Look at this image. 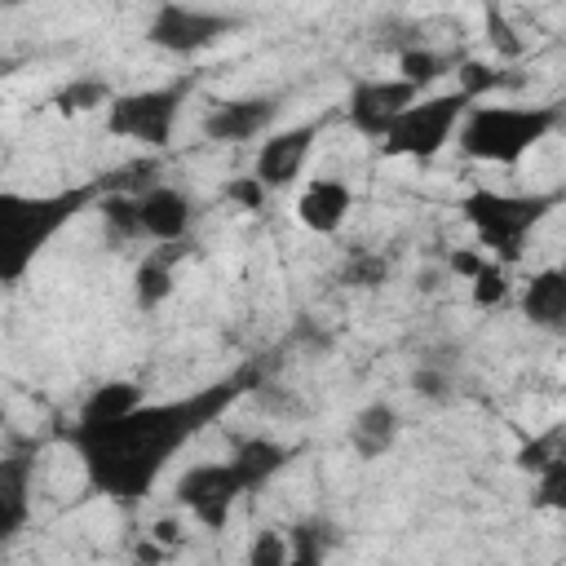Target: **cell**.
I'll return each mask as SVG.
<instances>
[{
  "label": "cell",
  "instance_id": "cell-24",
  "mask_svg": "<svg viewBox=\"0 0 566 566\" xmlns=\"http://www.w3.org/2000/svg\"><path fill=\"white\" fill-rule=\"evenodd\" d=\"M469 283H473V305H478V310H495V305H504L509 292H513V283H509V265H500L495 256H486Z\"/></svg>",
  "mask_w": 566,
  "mask_h": 566
},
{
  "label": "cell",
  "instance_id": "cell-15",
  "mask_svg": "<svg viewBox=\"0 0 566 566\" xmlns=\"http://www.w3.org/2000/svg\"><path fill=\"white\" fill-rule=\"evenodd\" d=\"M292 455H296V447H287V442H279V438H265V433H248V438H234V447H230V469L239 473L243 491L252 495V491L270 486V482L292 464Z\"/></svg>",
  "mask_w": 566,
  "mask_h": 566
},
{
  "label": "cell",
  "instance_id": "cell-23",
  "mask_svg": "<svg viewBox=\"0 0 566 566\" xmlns=\"http://www.w3.org/2000/svg\"><path fill=\"white\" fill-rule=\"evenodd\" d=\"M97 212H102V221H106V230H111L115 239H142V221H137L133 190H111V195H102Z\"/></svg>",
  "mask_w": 566,
  "mask_h": 566
},
{
  "label": "cell",
  "instance_id": "cell-7",
  "mask_svg": "<svg viewBox=\"0 0 566 566\" xmlns=\"http://www.w3.org/2000/svg\"><path fill=\"white\" fill-rule=\"evenodd\" d=\"M243 27L239 13L226 9H199V4H181V0H164L150 22H146V44L172 57H199L212 44H221L226 35H234Z\"/></svg>",
  "mask_w": 566,
  "mask_h": 566
},
{
  "label": "cell",
  "instance_id": "cell-27",
  "mask_svg": "<svg viewBox=\"0 0 566 566\" xmlns=\"http://www.w3.org/2000/svg\"><path fill=\"white\" fill-rule=\"evenodd\" d=\"M221 195H226V203H234L239 212H261V208H265V199H270V190H265L252 172L230 177V181L221 186Z\"/></svg>",
  "mask_w": 566,
  "mask_h": 566
},
{
  "label": "cell",
  "instance_id": "cell-10",
  "mask_svg": "<svg viewBox=\"0 0 566 566\" xmlns=\"http://www.w3.org/2000/svg\"><path fill=\"white\" fill-rule=\"evenodd\" d=\"M318 133H323V115H318V119L287 124V128H270V133H265V142L256 146L252 177H256L270 195H274V190H287V186L305 172V164H310V155H314Z\"/></svg>",
  "mask_w": 566,
  "mask_h": 566
},
{
  "label": "cell",
  "instance_id": "cell-9",
  "mask_svg": "<svg viewBox=\"0 0 566 566\" xmlns=\"http://www.w3.org/2000/svg\"><path fill=\"white\" fill-rule=\"evenodd\" d=\"M420 97L416 84H407L402 75H376V80H354L349 97H345V119L358 137L380 142L389 133V124Z\"/></svg>",
  "mask_w": 566,
  "mask_h": 566
},
{
  "label": "cell",
  "instance_id": "cell-4",
  "mask_svg": "<svg viewBox=\"0 0 566 566\" xmlns=\"http://www.w3.org/2000/svg\"><path fill=\"white\" fill-rule=\"evenodd\" d=\"M562 203V195H513V190H491V186H473L460 199V217L469 221V230L478 234L482 248L495 252L500 265H517L531 234L544 226V217Z\"/></svg>",
  "mask_w": 566,
  "mask_h": 566
},
{
  "label": "cell",
  "instance_id": "cell-14",
  "mask_svg": "<svg viewBox=\"0 0 566 566\" xmlns=\"http://www.w3.org/2000/svg\"><path fill=\"white\" fill-rule=\"evenodd\" d=\"M296 221L310 230V234H336L345 221H349V212H354V186L349 181H340V177H314V181H305V190L296 195Z\"/></svg>",
  "mask_w": 566,
  "mask_h": 566
},
{
  "label": "cell",
  "instance_id": "cell-1",
  "mask_svg": "<svg viewBox=\"0 0 566 566\" xmlns=\"http://www.w3.org/2000/svg\"><path fill=\"white\" fill-rule=\"evenodd\" d=\"M261 385V367H234L230 376L190 389L181 398H142L137 407L97 420V424H71L66 442L75 447L84 478L97 495L115 500V504H137L155 491V482L164 478V469L208 429L217 424L243 394H252Z\"/></svg>",
  "mask_w": 566,
  "mask_h": 566
},
{
  "label": "cell",
  "instance_id": "cell-31",
  "mask_svg": "<svg viewBox=\"0 0 566 566\" xmlns=\"http://www.w3.org/2000/svg\"><path fill=\"white\" fill-rule=\"evenodd\" d=\"M553 455H562V433L531 438V447H522V451H517V464H522V469H531V473H539Z\"/></svg>",
  "mask_w": 566,
  "mask_h": 566
},
{
  "label": "cell",
  "instance_id": "cell-2",
  "mask_svg": "<svg viewBox=\"0 0 566 566\" xmlns=\"http://www.w3.org/2000/svg\"><path fill=\"white\" fill-rule=\"evenodd\" d=\"M97 199V186H71L49 195L0 190V287L27 279L35 256Z\"/></svg>",
  "mask_w": 566,
  "mask_h": 566
},
{
  "label": "cell",
  "instance_id": "cell-32",
  "mask_svg": "<svg viewBox=\"0 0 566 566\" xmlns=\"http://www.w3.org/2000/svg\"><path fill=\"white\" fill-rule=\"evenodd\" d=\"M411 389L420 394V398H447V389H451V376L442 371V367H433V363H424V367H416V376H411Z\"/></svg>",
  "mask_w": 566,
  "mask_h": 566
},
{
  "label": "cell",
  "instance_id": "cell-25",
  "mask_svg": "<svg viewBox=\"0 0 566 566\" xmlns=\"http://www.w3.org/2000/svg\"><path fill=\"white\" fill-rule=\"evenodd\" d=\"M486 40H491L495 57H504V62H517V57L526 53V44H522V40H517V31L509 27V18H504L500 0H486Z\"/></svg>",
  "mask_w": 566,
  "mask_h": 566
},
{
  "label": "cell",
  "instance_id": "cell-33",
  "mask_svg": "<svg viewBox=\"0 0 566 566\" xmlns=\"http://www.w3.org/2000/svg\"><path fill=\"white\" fill-rule=\"evenodd\" d=\"M150 539H155L159 548H177V544H181V517H172V513H168V517H155V522H150Z\"/></svg>",
  "mask_w": 566,
  "mask_h": 566
},
{
  "label": "cell",
  "instance_id": "cell-12",
  "mask_svg": "<svg viewBox=\"0 0 566 566\" xmlns=\"http://www.w3.org/2000/svg\"><path fill=\"white\" fill-rule=\"evenodd\" d=\"M133 203H137L142 234L155 243H186L199 217L195 199L181 186H164V181H146L142 190H133Z\"/></svg>",
  "mask_w": 566,
  "mask_h": 566
},
{
  "label": "cell",
  "instance_id": "cell-22",
  "mask_svg": "<svg viewBox=\"0 0 566 566\" xmlns=\"http://www.w3.org/2000/svg\"><path fill=\"white\" fill-rule=\"evenodd\" d=\"M447 57L438 53V49H429V44H411V49H402L398 53V75L407 80V84H416L420 93L429 88V84H438L442 75H447Z\"/></svg>",
  "mask_w": 566,
  "mask_h": 566
},
{
  "label": "cell",
  "instance_id": "cell-36",
  "mask_svg": "<svg viewBox=\"0 0 566 566\" xmlns=\"http://www.w3.org/2000/svg\"><path fill=\"white\" fill-rule=\"evenodd\" d=\"M0 4H4V0H0Z\"/></svg>",
  "mask_w": 566,
  "mask_h": 566
},
{
  "label": "cell",
  "instance_id": "cell-11",
  "mask_svg": "<svg viewBox=\"0 0 566 566\" xmlns=\"http://www.w3.org/2000/svg\"><path fill=\"white\" fill-rule=\"evenodd\" d=\"M274 119H279V97H270V93L221 97L203 115V137L221 142V146H243V142L265 137L274 128Z\"/></svg>",
  "mask_w": 566,
  "mask_h": 566
},
{
  "label": "cell",
  "instance_id": "cell-26",
  "mask_svg": "<svg viewBox=\"0 0 566 566\" xmlns=\"http://www.w3.org/2000/svg\"><path fill=\"white\" fill-rule=\"evenodd\" d=\"M504 80H509V75L500 71V62L491 66V62H473V57H469V62H460V84H455V88H460V93H469V97L478 102V97L495 93Z\"/></svg>",
  "mask_w": 566,
  "mask_h": 566
},
{
  "label": "cell",
  "instance_id": "cell-21",
  "mask_svg": "<svg viewBox=\"0 0 566 566\" xmlns=\"http://www.w3.org/2000/svg\"><path fill=\"white\" fill-rule=\"evenodd\" d=\"M115 97V88L102 80V75H71L57 93H53V111L57 115H84V111H97Z\"/></svg>",
  "mask_w": 566,
  "mask_h": 566
},
{
  "label": "cell",
  "instance_id": "cell-13",
  "mask_svg": "<svg viewBox=\"0 0 566 566\" xmlns=\"http://www.w3.org/2000/svg\"><path fill=\"white\" fill-rule=\"evenodd\" d=\"M31 482H35V447L22 442L0 455V544L22 535L31 522Z\"/></svg>",
  "mask_w": 566,
  "mask_h": 566
},
{
  "label": "cell",
  "instance_id": "cell-16",
  "mask_svg": "<svg viewBox=\"0 0 566 566\" xmlns=\"http://www.w3.org/2000/svg\"><path fill=\"white\" fill-rule=\"evenodd\" d=\"M522 318L544 332L566 327V270L562 265L531 270V279L522 283Z\"/></svg>",
  "mask_w": 566,
  "mask_h": 566
},
{
  "label": "cell",
  "instance_id": "cell-30",
  "mask_svg": "<svg viewBox=\"0 0 566 566\" xmlns=\"http://www.w3.org/2000/svg\"><path fill=\"white\" fill-rule=\"evenodd\" d=\"M248 562H252V566H283V562H292L287 535H283V531H261V535L252 539V548H248Z\"/></svg>",
  "mask_w": 566,
  "mask_h": 566
},
{
  "label": "cell",
  "instance_id": "cell-3",
  "mask_svg": "<svg viewBox=\"0 0 566 566\" xmlns=\"http://www.w3.org/2000/svg\"><path fill=\"white\" fill-rule=\"evenodd\" d=\"M562 124L557 106H517V102H469L464 119L455 124L460 133V155L473 164H495L513 168L522 164L539 142H548Z\"/></svg>",
  "mask_w": 566,
  "mask_h": 566
},
{
  "label": "cell",
  "instance_id": "cell-28",
  "mask_svg": "<svg viewBox=\"0 0 566 566\" xmlns=\"http://www.w3.org/2000/svg\"><path fill=\"white\" fill-rule=\"evenodd\" d=\"M535 495H539V504H548V509H562V504H566V455H553V460L535 473Z\"/></svg>",
  "mask_w": 566,
  "mask_h": 566
},
{
  "label": "cell",
  "instance_id": "cell-34",
  "mask_svg": "<svg viewBox=\"0 0 566 566\" xmlns=\"http://www.w3.org/2000/svg\"><path fill=\"white\" fill-rule=\"evenodd\" d=\"M482 261H486V256H482V252H473V248H455V252L447 256V265H451V274H460V279H473Z\"/></svg>",
  "mask_w": 566,
  "mask_h": 566
},
{
  "label": "cell",
  "instance_id": "cell-35",
  "mask_svg": "<svg viewBox=\"0 0 566 566\" xmlns=\"http://www.w3.org/2000/svg\"><path fill=\"white\" fill-rule=\"evenodd\" d=\"M4 4H13V0H4Z\"/></svg>",
  "mask_w": 566,
  "mask_h": 566
},
{
  "label": "cell",
  "instance_id": "cell-8",
  "mask_svg": "<svg viewBox=\"0 0 566 566\" xmlns=\"http://www.w3.org/2000/svg\"><path fill=\"white\" fill-rule=\"evenodd\" d=\"M243 482L239 473L230 469V460H203V464H190L177 486H172V500L186 517H195L203 531H221L234 513V504L243 500Z\"/></svg>",
  "mask_w": 566,
  "mask_h": 566
},
{
  "label": "cell",
  "instance_id": "cell-17",
  "mask_svg": "<svg viewBox=\"0 0 566 566\" xmlns=\"http://www.w3.org/2000/svg\"><path fill=\"white\" fill-rule=\"evenodd\" d=\"M398 433H402V411L394 402H385V398L358 407L354 420H349V447L363 460H380L385 451H394Z\"/></svg>",
  "mask_w": 566,
  "mask_h": 566
},
{
  "label": "cell",
  "instance_id": "cell-6",
  "mask_svg": "<svg viewBox=\"0 0 566 566\" xmlns=\"http://www.w3.org/2000/svg\"><path fill=\"white\" fill-rule=\"evenodd\" d=\"M186 93H190L186 80L115 93V97L106 102V133H111V137H124V142H137V146H146V150H164V146L172 142L177 119H181Z\"/></svg>",
  "mask_w": 566,
  "mask_h": 566
},
{
  "label": "cell",
  "instance_id": "cell-20",
  "mask_svg": "<svg viewBox=\"0 0 566 566\" xmlns=\"http://www.w3.org/2000/svg\"><path fill=\"white\" fill-rule=\"evenodd\" d=\"M283 535H287V553L296 566H314L336 548V526L327 517H305V522L287 526Z\"/></svg>",
  "mask_w": 566,
  "mask_h": 566
},
{
  "label": "cell",
  "instance_id": "cell-19",
  "mask_svg": "<svg viewBox=\"0 0 566 566\" xmlns=\"http://www.w3.org/2000/svg\"><path fill=\"white\" fill-rule=\"evenodd\" d=\"M172 283H177V274H172V261L164 252L142 256V265L133 270V305L137 310H159L172 296Z\"/></svg>",
  "mask_w": 566,
  "mask_h": 566
},
{
  "label": "cell",
  "instance_id": "cell-18",
  "mask_svg": "<svg viewBox=\"0 0 566 566\" xmlns=\"http://www.w3.org/2000/svg\"><path fill=\"white\" fill-rule=\"evenodd\" d=\"M142 398H146V389H142L137 380H124V376H119V380H102V385L88 389V398L80 402L75 420H80V424H97V420H111V416L137 407Z\"/></svg>",
  "mask_w": 566,
  "mask_h": 566
},
{
  "label": "cell",
  "instance_id": "cell-29",
  "mask_svg": "<svg viewBox=\"0 0 566 566\" xmlns=\"http://www.w3.org/2000/svg\"><path fill=\"white\" fill-rule=\"evenodd\" d=\"M385 274H389V261H385L380 252H354L349 265H345V279H349L354 287H380Z\"/></svg>",
  "mask_w": 566,
  "mask_h": 566
},
{
  "label": "cell",
  "instance_id": "cell-5",
  "mask_svg": "<svg viewBox=\"0 0 566 566\" xmlns=\"http://www.w3.org/2000/svg\"><path fill=\"white\" fill-rule=\"evenodd\" d=\"M469 102H473V97L460 93V88H447V93H420V97L389 124V133L376 142L380 155H389V159H416V164L438 159V155L451 146L455 124L464 119Z\"/></svg>",
  "mask_w": 566,
  "mask_h": 566
}]
</instances>
